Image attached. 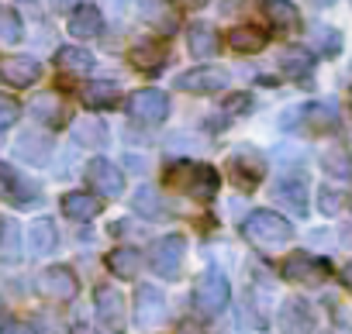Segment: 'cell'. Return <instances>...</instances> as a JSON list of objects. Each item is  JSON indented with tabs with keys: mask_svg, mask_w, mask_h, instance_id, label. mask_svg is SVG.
<instances>
[{
	"mask_svg": "<svg viewBox=\"0 0 352 334\" xmlns=\"http://www.w3.org/2000/svg\"><path fill=\"white\" fill-rule=\"evenodd\" d=\"M342 279H345V286H349V289H352V262H349V265H345V272H342Z\"/></svg>",
	"mask_w": 352,
	"mask_h": 334,
	"instance_id": "cell-45",
	"label": "cell"
},
{
	"mask_svg": "<svg viewBox=\"0 0 352 334\" xmlns=\"http://www.w3.org/2000/svg\"><path fill=\"white\" fill-rule=\"evenodd\" d=\"M21 42V18L11 8H0V45H18Z\"/></svg>",
	"mask_w": 352,
	"mask_h": 334,
	"instance_id": "cell-36",
	"label": "cell"
},
{
	"mask_svg": "<svg viewBox=\"0 0 352 334\" xmlns=\"http://www.w3.org/2000/svg\"><path fill=\"white\" fill-rule=\"evenodd\" d=\"M121 100V86L111 83V80H94L83 86V104L90 110H107V107H118Z\"/></svg>",
	"mask_w": 352,
	"mask_h": 334,
	"instance_id": "cell-21",
	"label": "cell"
},
{
	"mask_svg": "<svg viewBox=\"0 0 352 334\" xmlns=\"http://www.w3.org/2000/svg\"><path fill=\"white\" fill-rule=\"evenodd\" d=\"M300 117L307 121V128H311L314 134H321V131H331V128L338 124L335 110H331V107H324V104H307V107L300 110Z\"/></svg>",
	"mask_w": 352,
	"mask_h": 334,
	"instance_id": "cell-33",
	"label": "cell"
},
{
	"mask_svg": "<svg viewBox=\"0 0 352 334\" xmlns=\"http://www.w3.org/2000/svg\"><path fill=\"white\" fill-rule=\"evenodd\" d=\"M87 183L100 193V197H121L124 193V176H121V169L118 165H111V158H90L87 162Z\"/></svg>",
	"mask_w": 352,
	"mask_h": 334,
	"instance_id": "cell-8",
	"label": "cell"
},
{
	"mask_svg": "<svg viewBox=\"0 0 352 334\" xmlns=\"http://www.w3.org/2000/svg\"><path fill=\"white\" fill-rule=\"evenodd\" d=\"M276 327H280V334H314L318 317H314V310H311L300 296H294V300H287V303L280 307Z\"/></svg>",
	"mask_w": 352,
	"mask_h": 334,
	"instance_id": "cell-10",
	"label": "cell"
},
{
	"mask_svg": "<svg viewBox=\"0 0 352 334\" xmlns=\"http://www.w3.org/2000/svg\"><path fill=\"white\" fill-rule=\"evenodd\" d=\"M187 45H190V56L194 59H211V56H218L221 38H218V32L211 25H194L187 32Z\"/></svg>",
	"mask_w": 352,
	"mask_h": 334,
	"instance_id": "cell-23",
	"label": "cell"
},
{
	"mask_svg": "<svg viewBox=\"0 0 352 334\" xmlns=\"http://www.w3.org/2000/svg\"><path fill=\"white\" fill-rule=\"evenodd\" d=\"M314 4H321V8H331V4H335V0H314Z\"/></svg>",
	"mask_w": 352,
	"mask_h": 334,
	"instance_id": "cell-47",
	"label": "cell"
},
{
	"mask_svg": "<svg viewBox=\"0 0 352 334\" xmlns=\"http://www.w3.org/2000/svg\"><path fill=\"white\" fill-rule=\"evenodd\" d=\"M131 207H135V214L138 217H145V221H162L166 214H169V207H166V200H162V193L155 190V187H138V193L131 197Z\"/></svg>",
	"mask_w": 352,
	"mask_h": 334,
	"instance_id": "cell-22",
	"label": "cell"
},
{
	"mask_svg": "<svg viewBox=\"0 0 352 334\" xmlns=\"http://www.w3.org/2000/svg\"><path fill=\"white\" fill-rule=\"evenodd\" d=\"M131 66L138 69V73H148V76H155L166 62H169V49L162 45V42H138L135 49H131Z\"/></svg>",
	"mask_w": 352,
	"mask_h": 334,
	"instance_id": "cell-16",
	"label": "cell"
},
{
	"mask_svg": "<svg viewBox=\"0 0 352 334\" xmlns=\"http://www.w3.org/2000/svg\"><path fill=\"white\" fill-rule=\"evenodd\" d=\"M38 293H45V296L66 303V300H73V296L80 293V283H76L73 269H66V265H49V269L38 276Z\"/></svg>",
	"mask_w": 352,
	"mask_h": 334,
	"instance_id": "cell-14",
	"label": "cell"
},
{
	"mask_svg": "<svg viewBox=\"0 0 352 334\" xmlns=\"http://www.w3.org/2000/svg\"><path fill=\"white\" fill-rule=\"evenodd\" d=\"M0 80L25 90V86H35L42 80V66L32 56H8V59H0Z\"/></svg>",
	"mask_w": 352,
	"mask_h": 334,
	"instance_id": "cell-12",
	"label": "cell"
},
{
	"mask_svg": "<svg viewBox=\"0 0 352 334\" xmlns=\"http://www.w3.org/2000/svg\"><path fill=\"white\" fill-rule=\"evenodd\" d=\"M18 117H21V104H18L14 97H4V93H0V131L14 128Z\"/></svg>",
	"mask_w": 352,
	"mask_h": 334,
	"instance_id": "cell-37",
	"label": "cell"
},
{
	"mask_svg": "<svg viewBox=\"0 0 352 334\" xmlns=\"http://www.w3.org/2000/svg\"><path fill=\"white\" fill-rule=\"evenodd\" d=\"M56 66H59L63 73H69V76H83V73L94 69V56H90L83 45H63V49L56 52Z\"/></svg>",
	"mask_w": 352,
	"mask_h": 334,
	"instance_id": "cell-25",
	"label": "cell"
},
{
	"mask_svg": "<svg viewBox=\"0 0 352 334\" xmlns=\"http://www.w3.org/2000/svg\"><path fill=\"white\" fill-rule=\"evenodd\" d=\"M63 214L69 217V221H94L97 214H100V200L94 197V193H66L63 197Z\"/></svg>",
	"mask_w": 352,
	"mask_h": 334,
	"instance_id": "cell-26",
	"label": "cell"
},
{
	"mask_svg": "<svg viewBox=\"0 0 352 334\" xmlns=\"http://www.w3.org/2000/svg\"><path fill=\"white\" fill-rule=\"evenodd\" d=\"M328 276H331L328 259H318V255H311V252H294V255H287V262H283V279H290V283H297V286H321Z\"/></svg>",
	"mask_w": 352,
	"mask_h": 334,
	"instance_id": "cell-4",
	"label": "cell"
},
{
	"mask_svg": "<svg viewBox=\"0 0 352 334\" xmlns=\"http://www.w3.org/2000/svg\"><path fill=\"white\" fill-rule=\"evenodd\" d=\"M228 303H232V286H228V279H225L218 269L201 272L197 283H194V310H197L204 320H214V317H221V313L228 310Z\"/></svg>",
	"mask_w": 352,
	"mask_h": 334,
	"instance_id": "cell-1",
	"label": "cell"
},
{
	"mask_svg": "<svg viewBox=\"0 0 352 334\" xmlns=\"http://www.w3.org/2000/svg\"><path fill=\"white\" fill-rule=\"evenodd\" d=\"M100 28H104V18H100V11L94 4H76L73 8V14H69V35L73 38H83V42L97 38Z\"/></svg>",
	"mask_w": 352,
	"mask_h": 334,
	"instance_id": "cell-17",
	"label": "cell"
},
{
	"mask_svg": "<svg viewBox=\"0 0 352 334\" xmlns=\"http://www.w3.org/2000/svg\"><path fill=\"white\" fill-rule=\"evenodd\" d=\"M107 269L118 276V279H135L138 269H142V255L135 248H114L107 255Z\"/></svg>",
	"mask_w": 352,
	"mask_h": 334,
	"instance_id": "cell-30",
	"label": "cell"
},
{
	"mask_svg": "<svg viewBox=\"0 0 352 334\" xmlns=\"http://www.w3.org/2000/svg\"><path fill=\"white\" fill-rule=\"evenodd\" d=\"M42 190L35 180L21 176L11 162H0V200H8L14 207H28V204H38Z\"/></svg>",
	"mask_w": 352,
	"mask_h": 334,
	"instance_id": "cell-5",
	"label": "cell"
},
{
	"mask_svg": "<svg viewBox=\"0 0 352 334\" xmlns=\"http://www.w3.org/2000/svg\"><path fill=\"white\" fill-rule=\"evenodd\" d=\"M228 173H232V180L242 190H256L263 183V176H266V158L256 148H239L232 155V162H228Z\"/></svg>",
	"mask_w": 352,
	"mask_h": 334,
	"instance_id": "cell-7",
	"label": "cell"
},
{
	"mask_svg": "<svg viewBox=\"0 0 352 334\" xmlns=\"http://www.w3.org/2000/svg\"><path fill=\"white\" fill-rule=\"evenodd\" d=\"M273 197H276V204H283L287 211H294V214H307V176L297 169V173H283L280 180H276V187H273Z\"/></svg>",
	"mask_w": 352,
	"mask_h": 334,
	"instance_id": "cell-11",
	"label": "cell"
},
{
	"mask_svg": "<svg viewBox=\"0 0 352 334\" xmlns=\"http://www.w3.org/2000/svg\"><path fill=\"white\" fill-rule=\"evenodd\" d=\"M21 4H35V0H21Z\"/></svg>",
	"mask_w": 352,
	"mask_h": 334,
	"instance_id": "cell-48",
	"label": "cell"
},
{
	"mask_svg": "<svg viewBox=\"0 0 352 334\" xmlns=\"http://www.w3.org/2000/svg\"><path fill=\"white\" fill-rule=\"evenodd\" d=\"M342 241H352V228H342Z\"/></svg>",
	"mask_w": 352,
	"mask_h": 334,
	"instance_id": "cell-46",
	"label": "cell"
},
{
	"mask_svg": "<svg viewBox=\"0 0 352 334\" xmlns=\"http://www.w3.org/2000/svg\"><path fill=\"white\" fill-rule=\"evenodd\" d=\"M242 235H245L252 245H259V248H280V245H287V241L294 238V228H290V221L280 217L276 211H256V214L245 217Z\"/></svg>",
	"mask_w": 352,
	"mask_h": 334,
	"instance_id": "cell-2",
	"label": "cell"
},
{
	"mask_svg": "<svg viewBox=\"0 0 352 334\" xmlns=\"http://www.w3.org/2000/svg\"><path fill=\"white\" fill-rule=\"evenodd\" d=\"M280 69H283L287 76L300 80V76H307V73L314 69V56H311L307 49L290 45V49H283V52H280Z\"/></svg>",
	"mask_w": 352,
	"mask_h": 334,
	"instance_id": "cell-29",
	"label": "cell"
},
{
	"mask_svg": "<svg viewBox=\"0 0 352 334\" xmlns=\"http://www.w3.org/2000/svg\"><path fill=\"white\" fill-rule=\"evenodd\" d=\"M228 110H232V114H245V110H252V97H245V93H235V97L228 100Z\"/></svg>",
	"mask_w": 352,
	"mask_h": 334,
	"instance_id": "cell-39",
	"label": "cell"
},
{
	"mask_svg": "<svg viewBox=\"0 0 352 334\" xmlns=\"http://www.w3.org/2000/svg\"><path fill=\"white\" fill-rule=\"evenodd\" d=\"M166 320V296L155 286H138L135 293V324L138 327H155Z\"/></svg>",
	"mask_w": 352,
	"mask_h": 334,
	"instance_id": "cell-15",
	"label": "cell"
},
{
	"mask_svg": "<svg viewBox=\"0 0 352 334\" xmlns=\"http://www.w3.org/2000/svg\"><path fill=\"white\" fill-rule=\"evenodd\" d=\"M342 204H345V197H342L338 190H328V187H324V190L318 193V211H321V214H328V217H331V214H338V211H342Z\"/></svg>",
	"mask_w": 352,
	"mask_h": 334,
	"instance_id": "cell-38",
	"label": "cell"
},
{
	"mask_svg": "<svg viewBox=\"0 0 352 334\" xmlns=\"http://www.w3.org/2000/svg\"><path fill=\"white\" fill-rule=\"evenodd\" d=\"M94 307H97V317L100 324L111 331V334H121L128 327V310H124V293L118 286H100L94 293Z\"/></svg>",
	"mask_w": 352,
	"mask_h": 334,
	"instance_id": "cell-6",
	"label": "cell"
},
{
	"mask_svg": "<svg viewBox=\"0 0 352 334\" xmlns=\"http://www.w3.org/2000/svg\"><path fill=\"white\" fill-rule=\"evenodd\" d=\"M218 187H221V176H218L214 165H201V162H194L190 180H187V190L194 193V200H214Z\"/></svg>",
	"mask_w": 352,
	"mask_h": 334,
	"instance_id": "cell-20",
	"label": "cell"
},
{
	"mask_svg": "<svg viewBox=\"0 0 352 334\" xmlns=\"http://www.w3.org/2000/svg\"><path fill=\"white\" fill-rule=\"evenodd\" d=\"M180 4H184V8H190V11H197V8H204V4H208V0H180Z\"/></svg>",
	"mask_w": 352,
	"mask_h": 334,
	"instance_id": "cell-42",
	"label": "cell"
},
{
	"mask_svg": "<svg viewBox=\"0 0 352 334\" xmlns=\"http://www.w3.org/2000/svg\"><path fill=\"white\" fill-rule=\"evenodd\" d=\"M4 334H35V327H32V324H25V320H14V324H8V327H4Z\"/></svg>",
	"mask_w": 352,
	"mask_h": 334,
	"instance_id": "cell-40",
	"label": "cell"
},
{
	"mask_svg": "<svg viewBox=\"0 0 352 334\" xmlns=\"http://www.w3.org/2000/svg\"><path fill=\"white\" fill-rule=\"evenodd\" d=\"M52 4H56L59 11H69V8H76V0H52Z\"/></svg>",
	"mask_w": 352,
	"mask_h": 334,
	"instance_id": "cell-43",
	"label": "cell"
},
{
	"mask_svg": "<svg viewBox=\"0 0 352 334\" xmlns=\"http://www.w3.org/2000/svg\"><path fill=\"white\" fill-rule=\"evenodd\" d=\"M32 114L38 117V121H45L49 128H56V124H63L69 114H66V107L59 104V97H52V93H42V97H35L32 100Z\"/></svg>",
	"mask_w": 352,
	"mask_h": 334,
	"instance_id": "cell-31",
	"label": "cell"
},
{
	"mask_svg": "<svg viewBox=\"0 0 352 334\" xmlns=\"http://www.w3.org/2000/svg\"><path fill=\"white\" fill-rule=\"evenodd\" d=\"M138 11H142V18L148 21V25H155L159 32H166V35H173L176 32V14L166 8V0H138Z\"/></svg>",
	"mask_w": 352,
	"mask_h": 334,
	"instance_id": "cell-27",
	"label": "cell"
},
{
	"mask_svg": "<svg viewBox=\"0 0 352 334\" xmlns=\"http://www.w3.org/2000/svg\"><path fill=\"white\" fill-rule=\"evenodd\" d=\"M311 42H314V45H318V52H321V56H328V59L342 52V35H338L335 28H328V25H318V28L311 32Z\"/></svg>",
	"mask_w": 352,
	"mask_h": 334,
	"instance_id": "cell-34",
	"label": "cell"
},
{
	"mask_svg": "<svg viewBox=\"0 0 352 334\" xmlns=\"http://www.w3.org/2000/svg\"><path fill=\"white\" fill-rule=\"evenodd\" d=\"M56 245H59V231H56V224L49 217H38V221L28 224V252L32 255L45 259V255L56 252Z\"/></svg>",
	"mask_w": 352,
	"mask_h": 334,
	"instance_id": "cell-18",
	"label": "cell"
},
{
	"mask_svg": "<svg viewBox=\"0 0 352 334\" xmlns=\"http://www.w3.org/2000/svg\"><path fill=\"white\" fill-rule=\"evenodd\" d=\"M176 334H204V327H201V324H194V320H184L180 327H176Z\"/></svg>",
	"mask_w": 352,
	"mask_h": 334,
	"instance_id": "cell-41",
	"label": "cell"
},
{
	"mask_svg": "<svg viewBox=\"0 0 352 334\" xmlns=\"http://www.w3.org/2000/svg\"><path fill=\"white\" fill-rule=\"evenodd\" d=\"M321 165H324L328 176H338V180L352 176V158H349V152H345L342 145H328V148L321 152Z\"/></svg>",
	"mask_w": 352,
	"mask_h": 334,
	"instance_id": "cell-32",
	"label": "cell"
},
{
	"mask_svg": "<svg viewBox=\"0 0 352 334\" xmlns=\"http://www.w3.org/2000/svg\"><path fill=\"white\" fill-rule=\"evenodd\" d=\"M73 138H76L80 145H87V148H100V145L107 141V131H104L100 121H80V124L73 128Z\"/></svg>",
	"mask_w": 352,
	"mask_h": 334,
	"instance_id": "cell-35",
	"label": "cell"
},
{
	"mask_svg": "<svg viewBox=\"0 0 352 334\" xmlns=\"http://www.w3.org/2000/svg\"><path fill=\"white\" fill-rule=\"evenodd\" d=\"M349 207H352V200H349Z\"/></svg>",
	"mask_w": 352,
	"mask_h": 334,
	"instance_id": "cell-49",
	"label": "cell"
},
{
	"mask_svg": "<svg viewBox=\"0 0 352 334\" xmlns=\"http://www.w3.org/2000/svg\"><path fill=\"white\" fill-rule=\"evenodd\" d=\"M176 86L187 90V93H221L228 86V73L218 69V66H197V69H190L176 80Z\"/></svg>",
	"mask_w": 352,
	"mask_h": 334,
	"instance_id": "cell-13",
	"label": "cell"
},
{
	"mask_svg": "<svg viewBox=\"0 0 352 334\" xmlns=\"http://www.w3.org/2000/svg\"><path fill=\"white\" fill-rule=\"evenodd\" d=\"M52 148H56L52 134H42V131H28V134L18 138V152H21V158H28L32 165H49Z\"/></svg>",
	"mask_w": 352,
	"mask_h": 334,
	"instance_id": "cell-19",
	"label": "cell"
},
{
	"mask_svg": "<svg viewBox=\"0 0 352 334\" xmlns=\"http://www.w3.org/2000/svg\"><path fill=\"white\" fill-rule=\"evenodd\" d=\"M187 259V238L184 235H166L152 245L148 252V265L155 276L162 279H180V265Z\"/></svg>",
	"mask_w": 352,
	"mask_h": 334,
	"instance_id": "cell-3",
	"label": "cell"
},
{
	"mask_svg": "<svg viewBox=\"0 0 352 334\" xmlns=\"http://www.w3.org/2000/svg\"><path fill=\"white\" fill-rule=\"evenodd\" d=\"M266 42H270L266 32L256 28V25H239V28L228 32V45H232L235 52H249V56H256V52L266 49Z\"/></svg>",
	"mask_w": 352,
	"mask_h": 334,
	"instance_id": "cell-24",
	"label": "cell"
},
{
	"mask_svg": "<svg viewBox=\"0 0 352 334\" xmlns=\"http://www.w3.org/2000/svg\"><path fill=\"white\" fill-rule=\"evenodd\" d=\"M128 114L135 117V121H142V124H162L166 121V114H169V100H166V93L162 90H138L131 100H128Z\"/></svg>",
	"mask_w": 352,
	"mask_h": 334,
	"instance_id": "cell-9",
	"label": "cell"
},
{
	"mask_svg": "<svg viewBox=\"0 0 352 334\" xmlns=\"http://www.w3.org/2000/svg\"><path fill=\"white\" fill-rule=\"evenodd\" d=\"M73 334H97V331H94V327H87V324H76V327H73Z\"/></svg>",
	"mask_w": 352,
	"mask_h": 334,
	"instance_id": "cell-44",
	"label": "cell"
},
{
	"mask_svg": "<svg viewBox=\"0 0 352 334\" xmlns=\"http://www.w3.org/2000/svg\"><path fill=\"white\" fill-rule=\"evenodd\" d=\"M263 11H266L270 25L280 28V32H294V28L300 25V11L290 4V0H266Z\"/></svg>",
	"mask_w": 352,
	"mask_h": 334,
	"instance_id": "cell-28",
	"label": "cell"
}]
</instances>
